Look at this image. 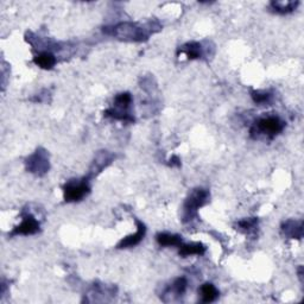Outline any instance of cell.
Segmentation results:
<instances>
[{"label":"cell","instance_id":"6da1fadb","mask_svg":"<svg viewBox=\"0 0 304 304\" xmlns=\"http://www.w3.org/2000/svg\"><path fill=\"white\" fill-rule=\"evenodd\" d=\"M105 31L118 40L126 42H143L148 38V34H146L145 29L138 24L131 22L119 23L109 30L106 29Z\"/></svg>","mask_w":304,"mask_h":304},{"label":"cell","instance_id":"2e32d148","mask_svg":"<svg viewBox=\"0 0 304 304\" xmlns=\"http://www.w3.org/2000/svg\"><path fill=\"white\" fill-rule=\"evenodd\" d=\"M187 289V279L186 278H177L172 284V291L176 295H183Z\"/></svg>","mask_w":304,"mask_h":304},{"label":"cell","instance_id":"4fadbf2b","mask_svg":"<svg viewBox=\"0 0 304 304\" xmlns=\"http://www.w3.org/2000/svg\"><path fill=\"white\" fill-rule=\"evenodd\" d=\"M34 62L42 69H51L56 65V58L50 52H41L34 58Z\"/></svg>","mask_w":304,"mask_h":304},{"label":"cell","instance_id":"9a60e30c","mask_svg":"<svg viewBox=\"0 0 304 304\" xmlns=\"http://www.w3.org/2000/svg\"><path fill=\"white\" fill-rule=\"evenodd\" d=\"M298 5V2H272L271 3V8L275 10L276 12L282 13H290L292 12L293 10L297 8Z\"/></svg>","mask_w":304,"mask_h":304},{"label":"cell","instance_id":"52a82bcc","mask_svg":"<svg viewBox=\"0 0 304 304\" xmlns=\"http://www.w3.org/2000/svg\"><path fill=\"white\" fill-rule=\"evenodd\" d=\"M40 231V224L35 219L33 215L26 214L24 217L22 224L13 229L11 233V236L13 235H33L36 234V233Z\"/></svg>","mask_w":304,"mask_h":304},{"label":"cell","instance_id":"5bb4252c","mask_svg":"<svg viewBox=\"0 0 304 304\" xmlns=\"http://www.w3.org/2000/svg\"><path fill=\"white\" fill-rule=\"evenodd\" d=\"M181 51L186 52L187 57L189 59L200 58L202 56V48H201L200 43L196 42H192V43H187L181 48Z\"/></svg>","mask_w":304,"mask_h":304},{"label":"cell","instance_id":"e0dca14e","mask_svg":"<svg viewBox=\"0 0 304 304\" xmlns=\"http://www.w3.org/2000/svg\"><path fill=\"white\" fill-rule=\"evenodd\" d=\"M252 98L256 104L263 105L267 104V102L271 100V94L261 93V92H252Z\"/></svg>","mask_w":304,"mask_h":304},{"label":"cell","instance_id":"277c9868","mask_svg":"<svg viewBox=\"0 0 304 304\" xmlns=\"http://www.w3.org/2000/svg\"><path fill=\"white\" fill-rule=\"evenodd\" d=\"M283 129H284V123L278 116H266V118L258 120L252 130H257L258 132L263 133L272 139V138L281 133Z\"/></svg>","mask_w":304,"mask_h":304},{"label":"cell","instance_id":"ac0fdd59","mask_svg":"<svg viewBox=\"0 0 304 304\" xmlns=\"http://www.w3.org/2000/svg\"><path fill=\"white\" fill-rule=\"evenodd\" d=\"M257 224H258V220L253 218V219H246V220L240 221L238 225L242 232H250L251 229L256 228Z\"/></svg>","mask_w":304,"mask_h":304},{"label":"cell","instance_id":"8fae6325","mask_svg":"<svg viewBox=\"0 0 304 304\" xmlns=\"http://www.w3.org/2000/svg\"><path fill=\"white\" fill-rule=\"evenodd\" d=\"M200 295L203 303H211L219 297V291L211 283H206L200 288Z\"/></svg>","mask_w":304,"mask_h":304},{"label":"cell","instance_id":"ba28073f","mask_svg":"<svg viewBox=\"0 0 304 304\" xmlns=\"http://www.w3.org/2000/svg\"><path fill=\"white\" fill-rule=\"evenodd\" d=\"M137 232L132 235L126 236L125 239H123L118 244V249H130V247H134L138 245L141 240L144 239L145 232H146V228H145V225L143 222L137 220Z\"/></svg>","mask_w":304,"mask_h":304},{"label":"cell","instance_id":"9c48e42d","mask_svg":"<svg viewBox=\"0 0 304 304\" xmlns=\"http://www.w3.org/2000/svg\"><path fill=\"white\" fill-rule=\"evenodd\" d=\"M282 231L284 235L291 239H300L303 235V222L289 220L283 224Z\"/></svg>","mask_w":304,"mask_h":304},{"label":"cell","instance_id":"8992f818","mask_svg":"<svg viewBox=\"0 0 304 304\" xmlns=\"http://www.w3.org/2000/svg\"><path fill=\"white\" fill-rule=\"evenodd\" d=\"M26 167H27V170L34 172V174L42 175L44 174V172H47L49 169V160L47 157V154H45V151L41 152L40 150L35 155H33V156L27 160Z\"/></svg>","mask_w":304,"mask_h":304},{"label":"cell","instance_id":"7a4b0ae2","mask_svg":"<svg viewBox=\"0 0 304 304\" xmlns=\"http://www.w3.org/2000/svg\"><path fill=\"white\" fill-rule=\"evenodd\" d=\"M209 199V193L206 189H195L186 200L183 206V221L192 220L197 215V210L207 203Z\"/></svg>","mask_w":304,"mask_h":304},{"label":"cell","instance_id":"7c38bea8","mask_svg":"<svg viewBox=\"0 0 304 304\" xmlns=\"http://www.w3.org/2000/svg\"><path fill=\"white\" fill-rule=\"evenodd\" d=\"M157 242L161 246L168 247V246H177L182 245V238L177 234H169V233H160L156 236Z\"/></svg>","mask_w":304,"mask_h":304},{"label":"cell","instance_id":"3957f363","mask_svg":"<svg viewBox=\"0 0 304 304\" xmlns=\"http://www.w3.org/2000/svg\"><path fill=\"white\" fill-rule=\"evenodd\" d=\"M131 102H132V98H131L130 93H121L118 94L114 99V106L115 108H109L105 112L106 116H111L113 119L123 120V121L132 123L133 118L129 114V108Z\"/></svg>","mask_w":304,"mask_h":304},{"label":"cell","instance_id":"5b68a950","mask_svg":"<svg viewBox=\"0 0 304 304\" xmlns=\"http://www.w3.org/2000/svg\"><path fill=\"white\" fill-rule=\"evenodd\" d=\"M63 193L66 202H79L89 193V186L86 181H70L63 187Z\"/></svg>","mask_w":304,"mask_h":304},{"label":"cell","instance_id":"30bf717a","mask_svg":"<svg viewBox=\"0 0 304 304\" xmlns=\"http://www.w3.org/2000/svg\"><path fill=\"white\" fill-rule=\"evenodd\" d=\"M206 253V246L201 242L186 244L179 246V256L186 258L189 256H203Z\"/></svg>","mask_w":304,"mask_h":304}]
</instances>
